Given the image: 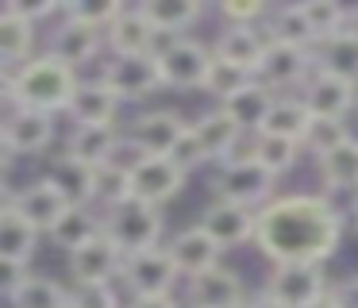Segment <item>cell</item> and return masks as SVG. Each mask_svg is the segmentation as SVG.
I'll return each instance as SVG.
<instances>
[{"label": "cell", "mask_w": 358, "mask_h": 308, "mask_svg": "<svg viewBox=\"0 0 358 308\" xmlns=\"http://www.w3.org/2000/svg\"><path fill=\"white\" fill-rule=\"evenodd\" d=\"M343 243V212L320 192H289L273 197L258 212L255 246L273 262H312L324 266Z\"/></svg>", "instance_id": "cell-1"}, {"label": "cell", "mask_w": 358, "mask_h": 308, "mask_svg": "<svg viewBox=\"0 0 358 308\" xmlns=\"http://www.w3.org/2000/svg\"><path fill=\"white\" fill-rule=\"evenodd\" d=\"M81 81L66 62L55 54H39V58L24 62L20 69L4 74V100L8 108H31V112H70L73 97H78Z\"/></svg>", "instance_id": "cell-2"}, {"label": "cell", "mask_w": 358, "mask_h": 308, "mask_svg": "<svg viewBox=\"0 0 358 308\" xmlns=\"http://www.w3.org/2000/svg\"><path fill=\"white\" fill-rule=\"evenodd\" d=\"M162 208L158 204H147V200H120V204L104 208V235L120 246L124 254H139V251H150L158 246L162 239Z\"/></svg>", "instance_id": "cell-3"}, {"label": "cell", "mask_w": 358, "mask_h": 308, "mask_svg": "<svg viewBox=\"0 0 358 308\" xmlns=\"http://www.w3.org/2000/svg\"><path fill=\"white\" fill-rule=\"evenodd\" d=\"M273 189H278V177H273L255 154H250V158H239V162H227V166H220V174L212 177L216 200H231V204L255 208V212H262L273 200Z\"/></svg>", "instance_id": "cell-4"}, {"label": "cell", "mask_w": 358, "mask_h": 308, "mask_svg": "<svg viewBox=\"0 0 358 308\" xmlns=\"http://www.w3.org/2000/svg\"><path fill=\"white\" fill-rule=\"evenodd\" d=\"M331 289H327L324 266H312V262H285V266H273V274L266 277V297L278 308H312Z\"/></svg>", "instance_id": "cell-5"}, {"label": "cell", "mask_w": 358, "mask_h": 308, "mask_svg": "<svg viewBox=\"0 0 358 308\" xmlns=\"http://www.w3.org/2000/svg\"><path fill=\"white\" fill-rule=\"evenodd\" d=\"M127 169H131V197L158 208L178 197L189 181V169L170 154H139L135 162H127Z\"/></svg>", "instance_id": "cell-6"}, {"label": "cell", "mask_w": 358, "mask_h": 308, "mask_svg": "<svg viewBox=\"0 0 358 308\" xmlns=\"http://www.w3.org/2000/svg\"><path fill=\"white\" fill-rule=\"evenodd\" d=\"M178 277H181V270L173 262L170 246H150V251L127 254L120 281L127 285L131 297H170Z\"/></svg>", "instance_id": "cell-7"}, {"label": "cell", "mask_w": 358, "mask_h": 308, "mask_svg": "<svg viewBox=\"0 0 358 308\" xmlns=\"http://www.w3.org/2000/svg\"><path fill=\"white\" fill-rule=\"evenodd\" d=\"M101 81L120 100H147L150 92L166 89L158 54H131V58H112L101 66Z\"/></svg>", "instance_id": "cell-8"}, {"label": "cell", "mask_w": 358, "mask_h": 308, "mask_svg": "<svg viewBox=\"0 0 358 308\" xmlns=\"http://www.w3.org/2000/svg\"><path fill=\"white\" fill-rule=\"evenodd\" d=\"M0 143L8 158H35L55 143V115L31 112V108H8L4 127H0Z\"/></svg>", "instance_id": "cell-9"}, {"label": "cell", "mask_w": 358, "mask_h": 308, "mask_svg": "<svg viewBox=\"0 0 358 308\" xmlns=\"http://www.w3.org/2000/svg\"><path fill=\"white\" fill-rule=\"evenodd\" d=\"M212 58H216V50H208L204 43H196V38H178L170 50L158 54L166 89H204Z\"/></svg>", "instance_id": "cell-10"}, {"label": "cell", "mask_w": 358, "mask_h": 308, "mask_svg": "<svg viewBox=\"0 0 358 308\" xmlns=\"http://www.w3.org/2000/svg\"><path fill=\"white\" fill-rule=\"evenodd\" d=\"M316 74V50H304V46H289V43H273L266 46V58L258 66V81L278 89H293V85H308V77Z\"/></svg>", "instance_id": "cell-11"}, {"label": "cell", "mask_w": 358, "mask_h": 308, "mask_svg": "<svg viewBox=\"0 0 358 308\" xmlns=\"http://www.w3.org/2000/svg\"><path fill=\"white\" fill-rule=\"evenodd\" d=\"M189 123L181 120L178 112L170 108H155V112H143L131 120L127 127V143L135 146L139 154H173L178 143L185 139Z\"/></svg>", "instance_id": "cell-12"}, {"label": "cell", "mask_w": 358, "mask_h": 308, "mask_svg": "<svg viewBox=\"0 0 358 308\" xmlns=\"http://www.w3.org/2000/svg\"><path fill=\"white\" fill-rule=\"evenodd\" d=\"M124 262L127 254L108 235H96L93 243H85L81 251L70 254V277L73 285H112L124 274Z\"/></svg>", "instance_id": "cell-13"}, {"label": "cell", "mask_w": 358, "mask_h": 308, "mask_svg": "<svg viewBox=\"0 0 358 308\" xmlns=\"http://www.w3.org/2000/svg\"><path fill=\"white\" fill-rule=\"evenodd\" d=\"M193 135L201 139L208 162H220V166H227V162H239V158H250V154H255V150L243 154V135H247V131H243L239 123H235L231 115L224 112V108L196 115V120H193Z\"/></svg>", "instance_id": "cell-14"}, {"label": "cell", "mask_w": 358, "mask_h": 308, "mask_svg": "<svg viewBox=\"0 0 358 308\" xmlns=\"http://www.w3.org/2000/svg\"><path fill=\"white\" fill-rule=\"evenodd\" d=\"M196 223H201L224 251H231V246H239V243H255L258 212L255 208H243V204H231V200H212Z\"/></svg>", "instance_id": "cell-15"}, {"label": "cell", "mask_w": 358, "mask_h": 308, "mask_svg": "<svg viewBox=\"0 0 358 308\" xmlns=\"http://www.w3.org/2000/svg\"><path fill=\"white\" fill-rule=\"evenodd\" d=\"M12 208H16L20 216H24V220H31L35 227L39 231H55L58 223H62V216L70 212V200L62 197V189H58L55 181H50V177H39V181H31V185H24V189L16 192V197L8 200Z\"/></svg>", "instance_id": "cell-16"}, {"label": "cell", "mask_w": 358, "mask_h": 308, "mask_svg": "<svg viewBox=\"0 0 358 308\" xmlns=\"http://www.w3.org/2000/svg\"><path fill=\"white\" fill-rule=\"evenodd\" d=\"M301 100L308 104L312 115H324V120H343V115L355 108V100H358V85L316 66V74H312L308 85L301 89Z\"/></svg>", "instance_id": "cell-17"}, {"label": "cell", "mask_w": 358, "mask_h": 308, "mask_svg": "<svg viewBox=\"0 0 358 308\" xmlns=\"http://www.w3.org/2000/svg\"><path fill=\"white\" fill-rule=\"evenodd\" d=\"M170 254H173V262H178L181 277L193 281V277H201V274H208V270L220 266L224 246H220L201 223H193V227H181L178 235L170 239Z\"/></svg>", "instance_id": "cell-18"}, {"label": "cell", "mask_w": 358, "mask_h": 308, "mask_svg": "<svg viewBox=\"0 0 358 308\" xmlns=\"http://www.w3.org/2000/svg\"><path fill=\"white\" fill-rule=\"evenodd\" d=\"M104 38H108L116 58H131V54H155L158 31H155V23L147 20L143 4H135V8H124V12H120V20L108 27Z\"/></svg>", "instance_id": "cell-19"}, {"label": "cell", "mask_w": 358, "mask_h": 308, "mask_svg": "<svg viewBox=\"0 0 358 308\" xmlns=\"http://www.w3.org/2000/svg\"><path fill=\"white\" fill-rule=\"evenodd\" d=\"M243 300H247L243 281L227 266H216V270H208V274L189 281V304L193 308H239Z\"/></svg>", "instance_id": "cell-20"}, {"label": "cell", "mask_w": 358, "mask_h": 308, "mask_svg": "<svg viewBox=\"0 0 358 308\" xmlns=\"http://www.w3.org/2000/svg\"><path fill=\"white\" fill-rule=\"evenodd\" d=\"M101 35L104 31H93L85 27V23L78 20H66L55 27V35H50V54H55L58 62H66L70 69L85 66V62H93L96 54H101Z\"/></svg>", "instance_id": "cell-21"}, {"label": "cell", "mask_w": 358, "mask_h": 308, "mask_svg": "<svg viewBox=\"0 0 358 308\" xmlns=\"http://www.w3.org/2000/svg\"><path fill=\"white\" fill-rule=\"evenodd\" d=\"M266 46H270V35H262V27H227L224 23V31H220V38H216V58L235 62V66L250 69V74L258 77Z\"/></svg>", "instance_id": "cell-22"}, {"label": "cell", "mask_w": 358, "mask_h": 308, "mask_svg": "<svg viewBox=\"0 0 358 308\" xmlns=\"http://www.w3.org/2000/svg\"><path fill=\"white\" fill-rule=\"evenodd\" d=\"M35 251H39V227L24 220L12 204H4L0 208V262L31 266Z\"/></svg>", "instance_id": "cell-23"}, {"label": "cell", "mask_w": 358, "mask_h": 308, "mask_svg": "<svg viewBox=\"0 0 358 308\" xmlns=\"http://www.w3.org/2000/svg\"><path fill=\"white\" fill-rule=\"evenodd\" d=\"M120 143H127V135H120L116 123H104V127H73L70 143H66V154L81 158L85 166H108L116 162Z\"/></svg>", "instance_id": "cell-24"}, {"label": "cell", "mask_w": 358, "mask_h": 308, "mask_svg": "<svg viewBox=\"0 0 358 308\" xmlns=\"http://www.w3.org/2000/svg\"><path fill=\"white\" fill-rule=\"evenodd\" d=\"M273 104H278V92H273L270 85H262V81H250L247 89L235 92L231 100H224L220 108H224V112L231 115V120L247 131V135H250V131L258 135V131L266 127V120H270Z\"/></svg>", "instance_id": "cell-25"}, {"label": "cell", "mask_w": 358, "mask_h": 308, "mask_svg": "<svg viewBox=\"0 0 358 308\" xmlns=\"http://www.w3.org/2000/svg\"><path fill=\"white\" fill-rule=\"evenodd\" d=\"M120 104L124 100L96 77V81H81L78 97L70 104V115L78 120V127H104V123H116Z\"/></svg>", "instance_id": "cell-26"}, {"label": "cell", "mask_w": 358, "mask_h": 308, "mask_svg": "<svg viewBox=\"0 0 358 308\" xmlns=\"http://www.w3.org/2000/svg\"><path fill=\"white\" fill-rule=\"evenodd\" d=\"M50 181L62 189V197L70 200V204H96V169L85 166L81 158H73V154H58L55 162H50Z\"/></svg>", "instance_id": "cell-27"}, {"label": "cell", "mask_w": 358, "mask_h": 308, "mask_svg": "<svg viewBox=\"0 0 358 308\" xmlns=\"http://www.w3.org/2000/svg\"><path fill=\"white\" fill-rule=\"evenodd\" d=\"M96 235H104V212H96V208H89V204H73L70 212L62 216V223L50 231V243L62 246L66 254H73L85 243H93Z\"/></svg>", "instance_id": "cell-28"}, {"label": "cell", "mask_w": 358, "mask_h": 308, "mask_svg": "<svg viewBox=\"0 0 358 308\" xmlns=\"http://www.w3.org/2000/svg\"><path fill=\"white\" fill-rule=\"evenodd\" d=\"M31 46H35V23L16 15L12 8H4L0 12V62H4V74L31 62Z\"/></svg>", "instance_id": "cell-29"}, {"label": "cell", "mask_w": 358, "mask_h": 308, "mask_svg": "<svg viewBox=\"0 0 358 308\" xmlns=\"http://www.w3.org/2000/svg\"><path fill=\"white\" fill-rule=\"evenodd\" d=\"M143 12H147V20L155 23V31L173 35V38H185V31L204 15V8H201V0H147Z\"/></svg>", "instance_id": "cell-30"}, {"label": "cell", "mask_w": 358, "mask_h": 308, "mask_svg": "<svg viewBox=\"0 0 358 308\" xmlns=\"http://www.w3.org/2000/svg\"><path fill=\"white\" fill-rule=\"evenodd\" d=\"M316 66L358 85V27L355 23H350L347 31H339L335 38H327V43L316 46Z\"/></svg>", "instance_id": "cell-31"}, {"label": "cell", "mask_w": 358, "mask_h": 308, "mask_svg": "<svg viewBox=\"0 0 358 308\" xmlns=\"http://www.w3.org/2000/svg\"><path fill=\"white\" fill-rule=\"evenodd\" d=\"M12 308H70V289L43 274H27L12 293H4Z\"/></svg>", "instance_id": "cell-32"}, {"label": "cell", "mask_w": 358, "mask_h": 308, "mask_svg": "<svg viewBox=\"0 0 358 308\" xmlns=\"http://www.w3.org/2000/svg\"><path fill=\"white\" fill-rule=\"evenodd\" d=\"M312 123V112L301 97H278L270 120L258 135H278V139H293V143H304V131Z\"/></svg>", "instance_id": "cell-33"}, {"label": "cell", "mask_w": 358, "mask_h": 308, "mask_svg": "<svg viewBox=\"0 0 358 308\" xmlns=\"http://www.w3.org/2000/svg\"><path fill=\"white\" fill-rule=\"evenodd\" d=\"M320 177L331 192H358V139H347L339 150L320 158Z\"/></svg>", "instance_id": "cell-34"}, {"label": "cell", "mask_w": 358, "mask_h": 308, "mask_svg": "<svg viewBox=\"0 0 358 308\" xmlns=\"http://www.w3.org/2000/svg\"><path fill=\"white\" fill-rule=\"evenodd\" d=\"M270 38L273 43H289V46H304V50H316V35L308 27V15L301 4H281L278 12H270Z\"/></svg>", "instance_id": "cell-35"}, {"label": "cell", "mask_w": 358, "mask_h": 308, "mask_svg": "<svg viewBox=\"0 0 358 308\" xmlns=\"http://www.w3.org/2000/svg\"><path fill=\"white\" fill-rule=\"evenodd\" d=\"M250 81H258L250 69L235 66V62H224V58H212V69H208V77H204V89L201 92H208V97H216L220 104H224V100H231L235 92L247 89Z\"/></svg>", "instance_id": "cell-36"}, {"label": "cell", "mask_w": 358, "mask_h": 308, "mask_svg": "<svg viewBox=\"0 0 358 308\" xmlns=\"http://www.w3.org/2000/svg\"><path fill=\"white\" fill-rule=\"evenodd\" d=\"M301 8H304V15H308V27H312V35H316V46L350 27V12L343 4H335V0H304Z\"/></svg>", "instance_id": "cell-37"}, {"label": "cell", "mask_w": 358, "mask_h": 308, "mask_svg": "<svg viewBox=\"0 0 358 308\" xmlns=\"http://www.w3.org/2000/svg\"><path fill=\"white\" fill-rule=\"evenodd\" d=\"M255 158L270 169L273 177L289 174L301 162V143L293 139H278V135H255Z\"/></svg>", "instance_id": "cell-38"}, {"label": "cell", "mask_w": 358, "mask_h": 308, "mask_svg": "<svg viewBox=\"0 0 358 308\" xmlns=\"http://www.w3.org/2000/svg\"><path fill=\"white\" fill-rule=\"evenodd\" d=\"M347 139H355L347 131V123L343 120H324V115H312V123H308V131H304V143L301 146H308L312 154H316V162L320 158H327L331 150H339Z\"/></svg>", "instance_id": "cell-39"}, {"label": "cell", "mask_w": 358, "mask_h": 308, "mask_svg": "<svg viewBox=\"0 0 358 308\" xmlns=\"http://www.w3.org/2000/svg\"><path fill=\"white\" fill-rule=\"evenodd\" d=\"M120 12H124V4H116V0H73V4H62L66 20H78L93 31H104V35L120 20Z\"/></svg>", "instance_id": "cell-40"}, {"label": "cell", "mask_w": 358, "mask_h": 308, "mask_svg": "<svg viewBox=\"0 0 358 308\" xmlns=\"http://www.w3.org/2000/svg\"><path fill=\"white\" fill-rule=\"evenodd\" d=\"M96 204L112 208L120 200L131 197V169L120 166V162H108V166H96Z\"/></svg>", "instance_id": "cell-41"}, {"label": "cell", "mask_w": 358, "mask_h": 308, "mask_svg": "<svg viewBox=\"0 0 358 308\" xmlns=\"http://www.w3.org/2000/svg\"><path fill=\"white\" fill-rule=\"evenodd\" d=\"M70 308H124L116 285H73Z\"/></svg>", "instance_id": "cell-42"}, {"label": "cell", "mask_w": 358, "mask_h": 308, "mask_svg": "<svg viewBox=\"0 0 358 308\" xmlns=\"http://www.w3.org/2000/svg\"><path fill=\"white\" fill-rule=\"evenodd\" d=\"M220 15L227 20V27H258V20L270 15V8L262 0H227L220 4Z\"/></svg>", "instance_id": "cell-43"}, {"label": "cell", "mask_w": 358, "mask_h": 308, "mask_svg": "<svg viewBox=\"0 0 358 308\" xmlns=\"http://www.w3.org/2000/svg\"><path fill=\"white\" fill-rule=\"evenodd\" d=\"M173 162H181V166L189 169V174H193L196 166H204V162H208V154H204V146H201V139L193 135V123H189V131H185V139H181L178 143V150L170 154Z\"/></svg>", "instance_id": "cell-44"}, {"label": "cell", "mask_w": 358, "mask_h": 308, "mask_svg": "<svg viewBox=\"0 0 358 308\" xmlns=\"http://www.w3.org/2000/svg\"><path fill=\"white\" fill-rule=\"evenodd\" d=\"M4 8H12L16 15H24V20H31V23H39V20H47V15L62 12V4H55V0H39V4H24V0H8Z\"/></svg>", "instance_id": "cell-45"}, {"label": "cell", "mask_w": 358, "mask_h": 308, "mask_svg": "<svg viewBox=\"0 0 358 308\" xmlns=\"http://www.w3.org/2000/svg\"><path fill=\"white\" fill-rule=\"evenodd\" d=\"M331 297H335V304H339V308H358V274L335 281L331 285Z\"/></svg>", "instance_id": "cell-46"}, {"label": "cell", "mask_w": 358, "mask_h": 308, "mask_svg": "<svg viewBox=\"0 0 358 308\" xmlns=\"http://www.w3.org/2000/svg\"><path fill=\"white\" fill-rule=\"evenodd\" d=\"M124 308H181V304L173 300V293H170V297H131Z\"/></svg>", "instance_id": "cell-47"}, {"label": "cell", "mask_w": 358, "mask_h": 308, "mask_svg": "<svg viewBox=\"0 0 358 308\" xmlns=\"http://www.w3.org/2000/svg\"><path fill=\"white\" fill-rule=\"evenodd\" d=\"M239 308H278V304H273V300H270V297H266V293H262V297H247V300H243Z\"/></svg>", "instance_id": "cell-48"}, {"label": "cell", "mask_w": 358, "mask_h": 308, "mask_svg": "<svg viewBox=\"0 0 358 308\" xmlns=\"http://www.w3.org/2000/svg\"><path fill=\"white\" fill-rule=\"evenodd\" d=\"M312 308H339V304H335V297H331V293H327V297H324V300H316V304H312Z\"/></svg>", "instance_id": "cell-49"}, {"label": "cell", "mask_w": 358, "mask_h": 308, "mask_svg": "<svg viewBox=\"0 0 358 308\" xmlns=\"http://www.w3.org/2000/svg\"><path fill=\"white\" fill-rule=\"evenodd\" d=\"M355 220H358V204H355Z\"/></svg>", "instance_id": "cell-50"}]
</instances>
